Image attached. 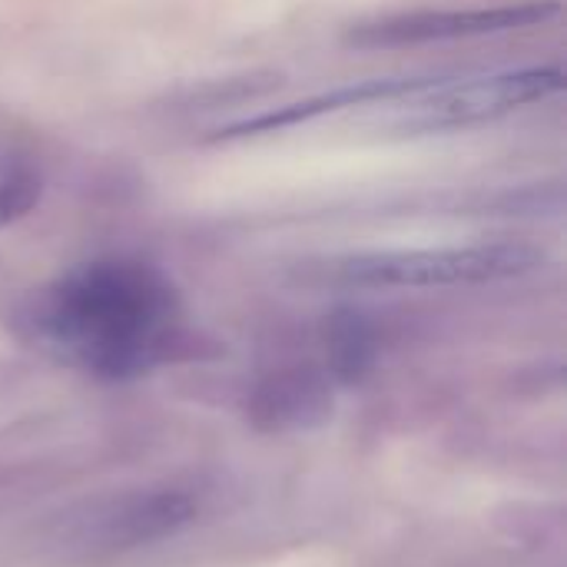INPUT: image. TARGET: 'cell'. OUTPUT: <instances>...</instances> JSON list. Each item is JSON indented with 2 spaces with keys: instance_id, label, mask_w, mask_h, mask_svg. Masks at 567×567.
Masks as SVG:
<instances>
[{
  "instance_id": "6da1fadb",
  "label": "cell",
  "mask_w": 567,
  "mask_h": 567,
  "mask_svg": "<svg viewBox=\"0 0 567 567\" xmlns=\"http://www.w3.org/2000/svg\"><path fill=\"white\" fill-rule=\"evenodd\" d=\"M33 339L60 362L130 379L163 362L183 336V302L166 272L143 259H90L37 292Z\"/></svg>"
},
{
  "instance_id": "7a4b0ae2",
  "label": "cell",
  "mask_w": 567,
  "mask_h": 567,
  "mask_svg": "<svg viewBox=\"0 0 567 567\" xmlns=\"http://www.w3.org/2000/svg\"><path fill=\"white\" fill-rule=\"evenodd\" d=\"M545 266V252L522 239L452 243L419 249H375L342 256L329 272L359 289H455L522 279Z\"/></svg>"
},
{
  "instance_id": "3957f363",
  "label": "cell",
  "mask_w": 567,
  "mask_h": 567,
  "mask_svg": "<svg viewBox=\"0 0 567 567\" xmlns=\"http://www.w3.org/2000/svg\"><path fill=\"white\" fill-rule=\"evenodd\" d=\"M561 90L565 73L558 66H518L472 76H422L412 90L382 106L389 110L385 126L402 133H445L512 116Z\"/></svg>"
},
{
  "instance_id": "277c9868",
  "label": "cell",
  "mask_w": 567,
  "mask_h": 567,
  "mask_svg": "<svg viewBox=\"0 0 567 567\" xmlns=\"http://www.w3.org/2000/svg\"><path fill=\"white\" fill-rule=\"evenodd\" d=\"M558 0H518L492 7H439V10H405L379 20L355 23L346 33V43L362 50H392V47H425L449 40H475L512 30H528L558 17Z\"/></svg>"
},
{
  "instance_id": "5b68a950",
  "label": "cell",
  "mask_w": 567,
  "mask_h": 567,
  "mask_svg": "<svg viewBox=\"0 0 567 567\" xmlns=\"http://www.w3.org/2000/svg\"><path fill=\"white\" fill-rule=\"evenodd\" d=\"M196 515V505L186 492L159 488V492H136L126 498H116L103 508H93L90 518H83L73 532V545L83 555H113L130 551L150 542H159L166 535H176L183 525H189Z\"/></svg>"
},
{
  "instance_id": "8992f818",
  "label": "cell",
  "mask_w": 567,
  "mask_h": 567,
  "mask_svg": "<svg viewBox=\"0 0 567 567\" xmlns=\"http://www.w3.org/2000/svg\"><path fill=\"white\" fill-rule=\"evenodd\" d=\"M419 80L422 76H385V80H362V83L336 86L329 93H319V96L279 106V110L259 113L252 120L233 123V126L219 130L216 140H246V136H259V133H279V130H289V126H299V123H309V120H319V116H329L339 110H352V106H382V103L395 100L399 93L412 90Z\"/></svg>"
},
{
  "instance_id": "52a82bcc",
  "label": "cell",
  "mask_w": 567,
  "mask_h": 567,
  "mask_svg": "<svg viewBox=\"0 0 567 567\" xmlns=\"http://www.w3.org/2000/svg\"><path fill=\"white\" fill-rule=\"evenodd\" d=\"M43 196L40 163L17 143L0 140V229L20 223Z\"/></svg>"
},
{
  "instance_id": "ba28073f",
  "label": "cell",
  "mask_w": 567,
  "mask_h": 567,
  "mask_svg": "<svg viewBox=\"0 0 567 567\" xmlns=\"http://www.w3.org/2000/svg\"><path fill=\"white\" fill-rule=\"evenodd\" d=\"M375 355V332L362 316H336L329 326V359L342 379H359Z\"/></svg>"
},
{
  "instance_id": "9c48e42d",
  "label": "cell",
  "mask_w": 567,
  "mask_h": 567,
  "mask_svg": "<svg viewBox=\"0 0 567 567\" xmlns=\"http://www.w3.org/2000/svg\"><path fill=\"white\" fill-rule=\"evenodd\" d=\"M322 409V389L312 379H279L262 392V412H272L276 422L289 419H302L306 412H319Z\"/></svg>"
}]
</instances>
